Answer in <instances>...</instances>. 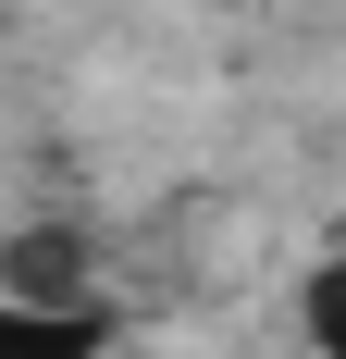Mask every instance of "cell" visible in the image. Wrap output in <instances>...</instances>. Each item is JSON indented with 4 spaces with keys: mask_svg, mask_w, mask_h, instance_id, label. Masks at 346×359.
Segmentation results:
<instances>
[{
    "mask_svg": "<svg viewBox=\"0 0 346 359\" xmlns=\"http://www.w3.org/2000/svg\"><path fill=\"white\" fill-rule=\"evenodd\" d=\"M99 297H0V359H99Z\"/></svg>",
    "mask_w": 346,
    "mask_h": 359,
    "instance_id": "6da1fadb",
    "label": "cell"
}]
</instances>
